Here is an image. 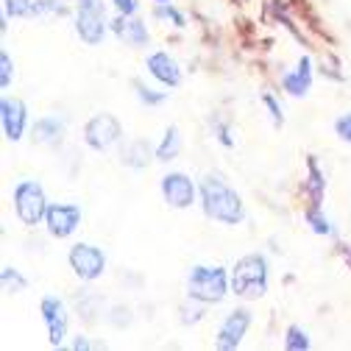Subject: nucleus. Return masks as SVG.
<instances>
[{
	"label": "nucleus",
	"instance_id": "obj_10",
	"mask_svg": "<svg viewBox=\"0 0 351 351\" xmlns=\"http://www.w3.org/2000/svg\"><path fill=\"white\" fill-rule=\"evenodd\" d=\"M248 324H251V313L248 310H234L229 313L226 324L221 326V332H217V348H237L240 340L245 337L248 332Z\"/></svg>",
	"mask_w": 351,
	"mask_h": 351
},
{
	"label": "nucleus",
	"instance_id": "obj_11",
	"mask_svg": "<svg viewBox=\"0 0 351 351\" xmlns=\"http://www.w3.org/2000/svg\"><path fill=\"white\" fill-rule=\"evenodd\" d=\"M42 315H45V324H48V335H51V343L53 346H62L64 343V335H67V313H64V304L53 295L42 298Z\"/></svg>",
	"mask_w": 351,
	"mask_h": 351
},
{
	"label": "nucleus",
	"instance_id": "obj_24",
	"mask_svg": "<svg viewBox=\"0 0 351 351\" xmlns=\"http://www.w3.org/2000/svg\"><path fill=\"white\" fill-rule=\"evenodd\" d=\"M3 287H6V293L23 290V287H25V279H23L14 268H3Z\"/></svg>",
	"mask_w": 351,
	"mask_h": 351
},
{
	"label": "nucleus",
	"instance_id": "obj_34",
	"mask_svg": "<svg viewBox=\"0 0 351 351\" xmlns=\"http://www.w3.org/2000/svg\"><path fill=\"white\" fill-rule=\"evenodd\" d=\"M156 3H167V0H156Z\"/></svg>",
	"mask_w": 351,
	"mask_h": 351
},
{
	"label": "nucleus",
	"instance_id": "obj_27",
	"mask_svg": "<svg viewBox=\"0 0 351 351\" xmlns=\"http://www.w3.org/2000/svg\"><path fill=\"white\" fill-rule=\"evenodd\" d=\"M0 67H3V73H0V86L6 90V86L12 84V59H9V53H6V51L0 53Z\"/></svg>",
	"mask_w": 351,
	"mask_h": 351
},
{
	"label": "nucleus",
	"instance_id": "obj_20",
	"mask_svg": "<svg viewBox=\"0 0 351 351\" xmlns=\"http://www.w3.org/2000/svg\"><path fill=\"white\" fill-rule=\"evenodd\" d=\"M285 346H287L290 351H306V348H310V340H306V332H304L301 326H290Z\"/></svg>",
	"mask_w": 351,
	"mask_h": 351
},
{
	"label": "nucleus",
	"instance_id": "obj_19",
	"mask_svg": "<svg viewBox=\"0 0 351 351\" xmlns=\"http://www.w3.org/2000/svg\"><path fill=\"white\" fill-rule=\"evenodd\" d=\"M324 187H326L324 176H321L318 165L310 159V179H306V190H310V195H313V206H321V201H324Z\"/></svg>",
	"mask_w": 351,
	"mask_h": 351
},
{
	"label": "nucleus",
	"instance_id": "obj_31",
	"mask_svg": "<svg viewBox=\"0 0 351 351\" xmlns=\"http://www.w3.org/2000/svg\"><path fill=\"white\" fill-rule=\"evenodd\" d=\"M217 134H221V143L223 145H232V137H229V128L223 123H217Z\"/></svg>",
	"mask_w": 351,
	"mask_h": 351
},
{
	"label": "nucleus",
	"instance_id": "obj_9",
	"mask_svg": "<svg viewBox=\"0 0 351 351\" xmlns=\"http://www.w3.org/2000/svg\"><path fill=\"white\" fill-rule=\"evenodd\" d=\"M162 195L170 206L187 209L195 201V184H193V179H187L184 173H170L162 179Z\"/></svg>",
	"mask_w": 351,
	"mask_h": 351
},
{
	"label": "nucleus",
	"instance_id": "obj_26",
	"mask_svg": "<svg viewBox=\"0 0 351 351\" xmlns=\"http://www.w3.org/2000/svg\"><path fill=\"white\" fill-rule=\"evenodd\" d=\"M156 17H165V20H173L176 25H179V28L184 25V17H182L179 12H176L173 6H167V3H159V6H156Z\"/></svg>",
	"mask_w": 351,
	"mask_h": 351
},
{
	"label": "nucleus",
	"instance_id": "obj_5",
	"mask_svg": "<svg viewBox=\"0 0 351 351\" xmlns=\"http://www.w3.org/2000/svg\"><path fill=\"white\" fill-rule=\"evenodd\" d=\"M75 31L86 45H98L106 36V9L101 0H81L75 14Z\"/></svg>",
	"mask_w": 351,
	"mask_h": 351
},
{
	"label": "nucleus",
	"instance_id": "obj_2",
	"mask_svg": "<svg viewBox=\"0 0 351 351\" xmlns=\"http://www.w3.org/2000/svg\"><path fill=\"white\" fill-rule=\"evenodd\" d=\"M232 290L243 298H259L268 290V262L265 256L248 254L232 268Z\"/></svg>",
	"mask_w": 351,
	"mask_h": 351
},
{
	"label": "nucleus",
	"instance_id": "obj_7",
	"mask_svg": "<svg viewBox=\"0 0 351 351\" xmlns=\"http://www.w3.org/2000/svg\"><path fill=\"white\" fill-rule=\"evenodd\" d=\"M117 140H120V123L112 114H95L84 128V143L95 151H106Z\"/></svg>",
	"mask_w": 351,
	"mask_h": 351
},
{
	"label": "nucleus",
	"instance_id": "obj_15",
	"mask_svg": "<svg viewBox=\"0 0 351 351\" xmlns=\"http://www.w3.org/2000/svg\"><path fill=\"white\" fill-rule=\"evenodd\" d=\"M114 31H117L120 39H125L128 45H134V48H143L145 42H148V31H145V25H143L140 20L125 17V14H120V17L114 20Z\"/></svg>",
	"mask_w": 351,
	"mask_h": 351
},
{
	"label": "nucleus",
	"instance_id": "obj_13",
	"mask_svg": "<svg viewBox=\"0 0 351 351\" xmlns=\"http://www.w3.org/2000/svg\"><path fill=\"white\" fill-rule=\"evenodd\" d=\"M148 70H151V75L156 78V81H162L165 86H179L182 84V70H179V64H176L167 53H151L148 56Z\"/></svg>",
	"mask_w": 351,
	"mask_h": 351
},
{
	"label": "nucleus",
	"instance_id": "obj_18",
	"mask_svg": "<svg viewBox=\"0 0 351 351\" xmlns=\"http://www.w3.org/2000/svg\"><path fill=\"white\" fill-rule=\"evenodd\" d=\"M179 151H182V137H179V128H167V131H165V140H162V145L156 148V159H159V162H170V159L179 156Z\"/></svg>",
	"mask_w": 351,
	"mask_h": 351
},
{
	"label": "nucleus",
	"instance_id": "obj_21",
	"mask_svg": "<svg viewBox=\"0 0 351 351\" xmlns=\"http://www.w3.org/2000/svg\"><path fill=\"white\" fill-rule=\"evenodd\" d=\"M306 223H310L313 232H318V234H332V223L318 212V206H313L310 212H306Z\"/></svg>",
	"mask_w": 351,
	"mask_h": 351
},
{
	"label": "nucleus",
	"instance_id": "obj_32",
	"mask_svg": "<svg viewBox=\"0 0 351 351\" xmlns=\"http://www.w3.org/2000/svg\"><path fill=\"white\" fill-rule=\"evenodd\" d=\"M73 348H90V343H86V340H81V337H78V340L73 343Z\"/></svg>",
	"mask_w": 351,
	"mask_h": 351
},
{
	"label": "nucleus",
	"instance_id": "obj_30",
	"mask_svg": "<svg viewBox=\"0 0 351 351\" xmlns=\"http://www.w3.org/2000/svg\"><path fill=\"white\" fill-rule=\"evenodd\" d=\"M262 104H265L268 106V112H271V117H274V123L279 125L282 123V109H279V104L271 98V95H265V98H262Z\"/></svg>",
	"mask_w": 351,
	"mask_h": 351
},
{
	"label": "nucleus",
	"instance_id": "obj_23",
	"mask_svg": "<svg viewBox=\"0 0 351 351\" xmlns=\"http://www.w3.org/2000/svg\"><path fill=\"white\" fill-rule=\"evenodd\" d=\"M134 90L140 93V101H145V104H151V106H156V104H162V101L167 98L165 93H154V90H148L143 81H134Z\"/></svg>",
	"mask_w": 351,
	"mask_h": 351
},
{
	"label": "nucleus",
	"instance_id": "obj_16",
	"mask_svg": "<svg viewBox=\"0 0 351 351\" xmlns=\"http://www.w3.org/2000/svg\"><path fill=\"white\" fill-rule=\"evenodd\" d=\"M62 137H64V125H62L59 117H42V120H36V125H34V140L36 143L56 145V143H62Z\"/></svg>",
	"mask_w": 351,
	"mask_h": 351
},
{
	"label": "nucleus",
	"instance_id": "obj_25",
	"mask_svg": "<svg viewBox=\"0 0 351 351\" xmlns=\"http://www.w3.org/2000/svg\"><path fill=\"white\" fill-rule=\"evenodd\" d=\"M56 12H59V14L64 12V6L59 3V0H36L31 14H56Z\"/></svg>",
	"mask_w": 351,
	"mask_h": 351
},
{
	"label": "nucleus",
	"instance_id": "obj_28",
	"mask_svg": "<svg viewBox=\"0 0 351 351\" xmlns=\"http://www.w3.org/2000/svg\"><path fill=\"white\" fill-rule=\"evenodd\" d=\"M335 131L343 137V140H348L351 143V114H343L337 123H335Z\"/></svg>",
	"mask_w": 351,
	"mask_h": 351
},
{
	"label": "nucleus",
	"instance_id": "obj_4",
	"mask_svg": "<svg viewBox=\"0 0 351 351\" xmlns=\"http://www.w3.org/2000/svg\"><path fill=\"white\" fill-rule=\"evenodd\" d=\"M14 209L25 226H36L48 215V198L36 182H20L14 190Z\"/></svg>",
	"mask_w": 351,
	"mask_h": 351
},
{
	"label": "nucleus",
	"instance_id": "obj_14",
	"mask_svg": "<svg viewBox=\"0 0 351 351\" xmlns=\"http://www.w3.org/2000/svg\"><path fill=\"white\" fill-rule=\"evenodd\" d=\"M310 84H313V64H310V59H301L298 62V70L295 73H285L282 75V86L290 93V95H306V90H310Z\"/></svg>",
	"mask_w": 351,
	"mask_h": 351
},
{
	"label": "nucleus",
	"instance_id": "obj_12",
	"mask_svg": "<svg viewBox=\"0 0 351 351\" xmlns=\"http://www.w3.org/2000/svg\"><path fill=\"white\" fill-rule=\"evenodd\" d=\"M0 112H3V131L9 140H20L23 131H25V123H28V114H25V104L23 101H12V98H3L0 104Z\"/></svg>",
	"mask_w": 351,
	"mask_h": 351
},
{
	"label": "nucleus",
	"instance_id": "obj_8",
	"mask_svg": "<svg viewBox=\"0 0 351 351\" xmlns=\"http://www.w3.org/2000/svg\"><path fill=\"white\" fill-rule=\"evenodd\" d=\"M45 223H48V232L53 237H59V240L70 237L81 223V206H75V204H53V206H48Z\"/></svg>",
	"mask_w": 351,
	"mask_h": 351
},
{
	"label": "nucleus",
	"instance_id": "obj_33",
	"mask_svg": "<svg viewBox=\"0 0 351 351\" xmlns=\"http://www.w3.org/2000/svg\"><path fill=\"white\" fill-rule=\"evenodd\" d=\"M346 259H348V265H351V248H348V251H346Z\"/></svg>",
	"mask_w": 351,
	"mask_h": 351
},
{
	"label": "nucleus",
	"instance_id": "obj_3",
	"mask_svg": "<svg viewBox=\"0 0 351 351\" xmlns=\"http://www.w3.org/2000/svg\"><path fill=\"white\" fill-rule=\"evenodd\" d=\"M226 287H229V279H226V271L223 268H209V265H198L193 268L190 279H187V290H190V298L201 301V304H215L226 295Z\"/></svg>",
	"mask_w": 351,
	"mask_h": 351
},
{
	"label": "nucleus",
	"instance_id": "obj_6",
	"mask_svg": "<svg viewBox=\"0 0 351 351\" xmlns=\"http://www.w3.org/2000/svg\"><path fill=\"white\" fill-rule=\"evenodd\" d=\"M67 259H70V268L75 271V276L84 279V282L98 279V276L104 274V268H106V256H104V251L95 248V245H90V243H78V245H73Z\"/></svg>",
	"mask_w": 351,
	"mask_h": 351
},
{
	"label": "nucleus",
	"instance_id": "obj_17",
	"mask_svg": "<svg viewBox=\"0 0 351 351\" xmlns=\"http://www.w3.org/2000/svg\"><path fill=\"white\" fill-rule=\"evenodd\" d=\"M148 156H151V148L143 140H134V143H128L123 148V162L128 167H145L148 165Z\"/></svg>",
	"mask_w": 351,
	"mask_h": 351
},
{
	"label": "nucleus",
	"instance_id": "obj_1",
	"mask_svg": "<svg viewBox=\"0 0 351 351\" xmlns=\"http://www.w3.org/2000/svg\"><path fill=\"white\" fill-rule=\"evenodd\" d=\"M201 201H204V212L212 221H221L229 226H237L243 221L240 195L232 187H226L221 179H215V176H206L201 182Z\"/></svg>",
	"mask_w": 351,
	"mask_h": 351
},
{
	"label": "nucleus",
	"instance_id": "obj_29",
	"mask_svg": "<svg viewBox=\"0 0 351 351\" xmlns=\"http://www.w3.org/2000/svg\"><path fill=\"white\" fill-rule=\"evenodd\" d=\"M112 3H114L117 12L125 14V17H134V14H137V0H112Z\"/></svg>",
	"mask_w": 351,
	"mask_h": 351
},
{
	"label": "nucleus",
	"instance_id": "obj_22",
	"mask_svg": "<svg viewBox=\"0 0 351 351\" xmlns=\"http://www.w3.org/2000/svg\"><path fill=\"white\" fill-rule=\"evenodd\" d=\"M3 3H6V14H12V17H25L34 12L31 0H3Z\"/></svg>",
	"mask_w": 351,
	"mask_h": 351
}]
</instances>
